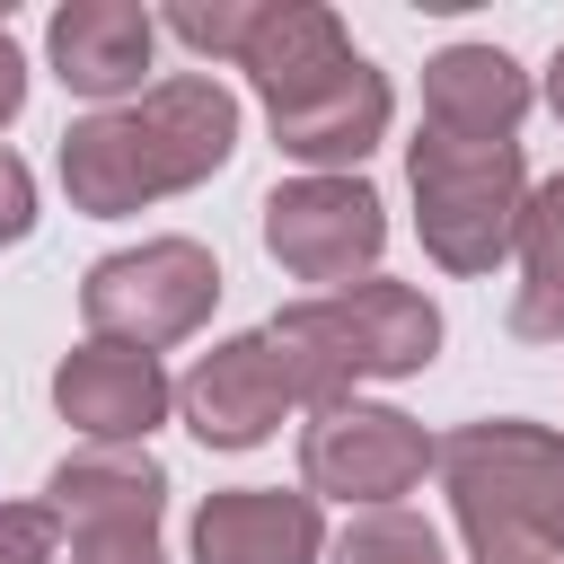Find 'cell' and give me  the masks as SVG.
Instances as JSON below:
<instances>
[{"label":"cell","instance_id":"6da1fadb","mask_svg":"<svg viewBox=\"0 0 564 564\" xmlns=\"http://www.w3.org/2000/svg\"><path fill=\"white\" fill-rule=\"evenodd\" d=\"M229 150H238V97L212 70H185V79L141 88L132 106L79 115L62 132V194L88 220H123L159 194H185V185L220 176Z\"/></svg>","mask_w":564,"mask_h":564},{"label":"cell","instance_id":"7a4b0ae2","mask_svg":"<svg viewBox=\"0 0 564 564\" xmlns=\"http://www.w3.org/2000/svg\"><path fill=\"white\" fill-rule=\"evenodd\" d=\"M441 494L476 564H555L564 555V432L485 414L441 441Z\"/></svg>","mask_w":564,"mask_h":564},{"label":"cell","instance_id":"3957f363","mask_svg":"<svg viewBox=\"0 0 564 564\" xmlns=\"http://www.w3.org/2000/svg\"><path fill=\"white\" fill-rule=\"evenodd\" d=\"M273 344L291 352L308 405L326 397H352L361 379H405L441 352V308L414 291V282H352V291H317V300H291L273 317Z\"/></svg>","mask_w":564,"mask_h":564},{"label":"cell","instance_id":"277c9868","mask_svg":"<svg viewBox=\"0 0 564 564\" xmlns=\"http://www.w3.org/2000/svg\"><path fill=\"white\" fill-rule=\"evenodd\" d=\"M414 176V229L423 256L441 273H494L520 247V212H529V167L520 141H458V132H414L405 150Z\"/></svg>","mask_w":564,"mask_h":564},{"label":"cell","instance_id":"5b68a950","mask_svg":"<svg viewBox=\"0 0 564 564\" xmlns=\"http://www.w3.org/2000/svg\"><path fill=\"white\" fill-rule=\"evenodd\" d=\"M220 300V264L194 238H141L88 264L79 282V317L97 344H132V352H167L185 344Z\"/></svg>","mask_w":564,"mask_h":564},{"label":"cell","instance_id":"8992f818","mask_svg":"<svg viewBox=\"0 0 564 564\" xmlns=\"http://www.w3.org/2000/svg\"><path fill=\"white\" fill-rule=\"evenodd\" d=\"M441 458V441L397 414V405H370V397H326L308 405L300 423V485L317 502H352V511H397L423 467Z\"/></svg>","mask_w":564,"mask_h":564},{"label":"cell","instance_id":"52a82bcc","mask_svg":"<svg viewBox=\"0 0 564 564\" xmlns=\"http://www.w3.org/2000/svg\"><path fill=\"white\" fill-rule=\"evenodd\" d=\"M53 520L70 529V564H167L159 555V511H167V467L150 449H70L53 476Z\"/></svg>","mask_w":564,"mask_h":564},{"label":"cell","instance_id":"ba28073f","mask_svg":"<svg viewBox=\"0 0 564 564\" xmlns=\"http://www.w3.org/2000/svg\"><path fill=\"white\" fill-rule=\"evenodd\" d=\"M379 247H388V203L361 176H291L264 194V256L291 282L352 291V282H370Z\"/></svg>","mask_w":564,"mask_h":564},{"label":"cell","instance_id":"9c48e42d","mask_svg":"<svg viewBox=\"0 0 564 564\" xmlns=\"http://www.w3.org/2000/svg\"><path fill=\"white\" fill-rule=\"evenodd\" d=\"M176 414L203 449H256L273 441L282 414H308V388L291 352L273 344V326H256V335H220L212 352H194V370L176 379Z\"/></svg>","mask_w":564,"mask_h":564},{"label":"cell","instance_id":"30bf717a","mask_svg":"<svg viewBox=\"0 0 564 564\" xmlns=\"http://www.w3.org/2000/svg\"><path fill=\"white\" fill-rule=\"evenodd\" d=\"M264 115H273L282 159H300L308 176H352V159H370L379 132H388V79L361 53H344L335 70H317L291 97H273Z\"/></svg>","mask_w":564,"mask_h":564},{"label":"cell","instance_id":"8fae6325","mask_svg":"<svg viewBox=\"0 0 564 564\" xmlns=\"http://www.w3.org/2000/svg\"><path fill=\"white\" fill-rule=\"evenodd\" d=\"M53 405H62L70 432H88V441H106V449H141V441L167 423L176 379L159 370V352H132V344H97V335H88L79 352H62Z\"/></svg>","mask_w":564,"mask_h":564},{"label":"cell","instance_id":"7c38bea8","mask_svg":"<svg viewBox=\"0 0 564 564\" xmlns=\"http://www.w3.org/2000/svg\"><path fill=\"white\" fill-rule=\"evenodd\" d=\"M44 53H53V79L106 115V106L141 97V70L159 53V18L141 0H70V9H53Z\"/></svg>","mask_w":564,"mask_h":564},{"label":"cell","instance_id":"4fadbf2b","mask_svg":"<svg viewBox=\"0 0 564 564\" xmlns=\"http://www.w3.org/2000/svg\"><path fill=\"white\" fill-rule=\"evenodd\" d=\"M326 555V511L317 494L282 485H229L194 511V564H317Z\"/></svg>","mask_w":564,"mask_h":564},{"label":"cell","instance_id":"5bb4252c","mask_svg":"<svg viewBox=\"0 0 564 564\" xmlns=\"http://www.w3.org/2000/svg\"><path fill=\"white\" fill-rule=\"evenodd\" d=\"M529 115V70L502 44H449L423 62V123L458 141H511Z\"/></svg>","mask_w":564,"mask_h":564},{"label":"cell","instance_id":"9a60e30c","mask_svg":"<svg viewBox=\"0 0 564 564\" xmlns=\"http://www.w3.org/2000/svg\"><path fill=\"white\" fill-rule=\"evenodd\" d=\"M344 53H352V35H344L335 9H317V0H264V9H256V35H247V53H238V70H247L256 97L273 106V97L308 88L317 70H335Z\"/></svg>","mask_w":564,"mask_h":564},{"label":"cell","instance_id":"2e32d148","mask_svg":"<svg viewBox=\"0 0 564 564\" xmlns=\"http://www.w3.org/2000/svg\"><path fill=\"white\" fill-rule=\"evenodd\" d=\"M511 335L555 344L564 335V176L529 185L520 212V291H511Z\"/></svg>","mask_w":564,"mask_h":564},{"label":"cell","instance_id":"e0dca14e","mask_svg":"<svg viewBox=\"0 0 564 564\" xmlns=\"http://www.w3.org/2000/svg\"><path fill=\"white\" fill-rule=\"evenodd\" d=\"M335 564H449V555H441V529L397 502V511H352V529L335 538Z\"/></svg>","mask_w":564,"mask_h":564},{"label":"cell","instance_id":"ac0fdd59","mask_svg":"<svg viewBox=\"0 0 564 564\" xmlns=\"http://www.w3.org/2000/svg\"><path fill=\"white\" fill-rule=\"evenodd\" d=\"M18 106H26V53L0 35V132L18 123ZM26 229H35V176L18 150H0V247H18Z\"/></svg>","mask_w":564,"mask_h":564},{"label":"cell","instance_id":"d6986e66","mask_svg":"<svg viewBox=\"0 0 564 564\" xmlns=\"http://www.w3.org/2000/svg\"><path fill=\"white\" fill-rule=\"evenodd\" d=\"M256 9H264V0H176L159 26H167L176 44H194L203 62H238L247 35H256Z\"/></svg>","mask_w":564,"mask_h":564},{"label":"cell","instance_id":"ffe728a7","mask_svg":"<svg viewBox=\"0 0 564 564\" xmlns=\"http://www.w3.org/2000/svg\"><path fill=\"white\" fill-rule=\"evenodd\" d=\"M53 502H0V564H53Z\"/></svg>","mask_w":564,"mask_h":564},{"label":"cell","instance_id":"44dd1931","mask_svg":"<svg viewBox=\"0 0 564 564\" xmlns=\"http://www.w3.org/2000/svg\"><path fill=\"white\" fill-rule=\"evenodd\" d=\"M546 106H555V123H564V53H555V70H546Z\"/></svg>","mask_w":564,"mask_h":564}]
</instances>
